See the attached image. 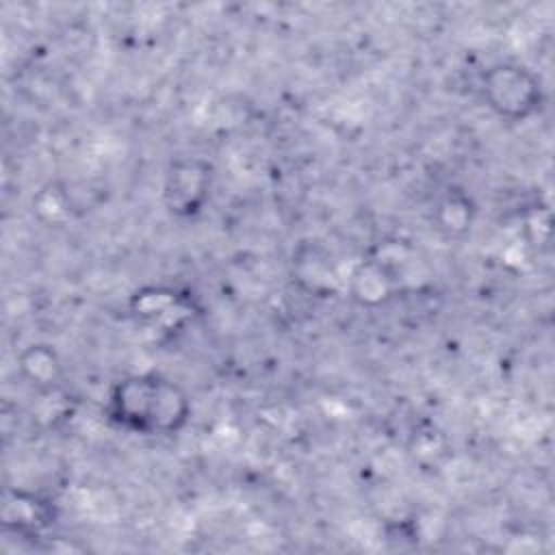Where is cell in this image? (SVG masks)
<instances>
[{
    "mask_svg": "<svg viewBox=\"0 0 555 555\" xmlns=\"http://www.w3.org/2000/svg\"><path fill=\"white\" fill-rule=\"evenodd\" d=\"M106 418L121 431L141 438H171L191 421V397L160 373H130L117 379L106 397Z\"/></svg>",
    "mask_w": 555,
    "mask_h": 555,
    "instance_id": "6da1fadb",
    "label": "cell"
},
{
    "mask_svg": "<svg viewBox=\"0 0 555 555\" xmlns=\"http://www.w3.org/2000/svg\"><path fill=\"white\" fill-rule=\"evenodd\" d=\"M481 95L486 106L503 121L522 124L540 113L544 89L540 76L522 63L501 61L481 76Z\"/></svg>",
    "mask_w": 555,
    "mask_h": 555,
    "instance_id": "7a4b0ae2",
    "label": "cell"
},
{
    "mask_svg": "<svg viewBox=\"0 0 555 555\" xmlns=\"http://www.w3.org/2000/svg\"><path fill=\"white\" fill-rule=\"evenodd\" d=\"M212 178V165L206 158H176L163 182V204L167 212L178 219L197 217L210 199Z\"/></svg>",
    "mask_w": 555,
    "mask_h": 555,
    "instance_id": "3957f363",
    "label": "cell"
},
{
    "mask_svg": "<svg viewBox=\"0 0 555 555\" xmlns=\"http://www.w3.org/2000/svg\"><path fill=\"white\" fill-rule=\"evenodd\" d=\"M17 369L24 382L37 390H52L63 379V362L48 343H33L20 351Z\"/></svg>",
    "mask_w": 555,
    "mask_h": 555,
    "instance_id": "277c9868",
    "label": "cell"
},
{
    "mask_svg": "<svg viewBox=\"0 0 555 555\" xmlns=\"http://www.w3.org/2000/svg\"><path fill=\"white\" fill-rule=\"evenodd\" d=\"M395 284H397L395 273L386 264L375 260L358 264L349 278V291L353 299L369 306H377L390 299Z\"/></svg>",
    "mask_w": 555,
    "mask_h": 555,
    "instance_id": "5b68a950",
    "label": "cell"
},
{
    "mask_svg": "<svg viewBox=\"0 0 555 555\" xmlns=\"http://www.w3.org/2000/svg\"><path fill=\"white\" fill-rule=\"evenodd\" d=\"M50 503L28 492H11L4 503V525L20 535L39 533L52 518Z\"/></svg>",
    "mask_w": 555,
    "mask_h": 555,
    "instance_id": "8992f818",
    "label": "cell"
},
{
    "mask_svg": "<svg viewBox=\"0 0 555 555\" xmlns=\"http://www.w3.org/2000/svg\"><path fill=\"white\" fill-rule=\"evenodd\" d=\"M295 275L312 293H330L336 284V273L330 254L321 245L299 247L295 256Z\"/></svg>",
    "mask_w": 555,
    "mask_h": 555,
    "instance_id": "52a82bcc",
    "label": "cell"
},
{
    "mask_svg": "<svg viewBox=\"0 0 555 555\" xmlns=\"http://www.w3.org/2000/svg\"><path fill=\"white\" fill-rule=\"evenodd\" d=\"M434 221H436V228L444 236H449V238L464 236L473 228V221H475V204H473L470 195H466L464 191L449 189L436 204Z\"/></svg>",
    "mask_w": 555,
    "mask_h": 555,
    "instance_id": "ba28073f",
    "label": "cell"
}]
</instances>
